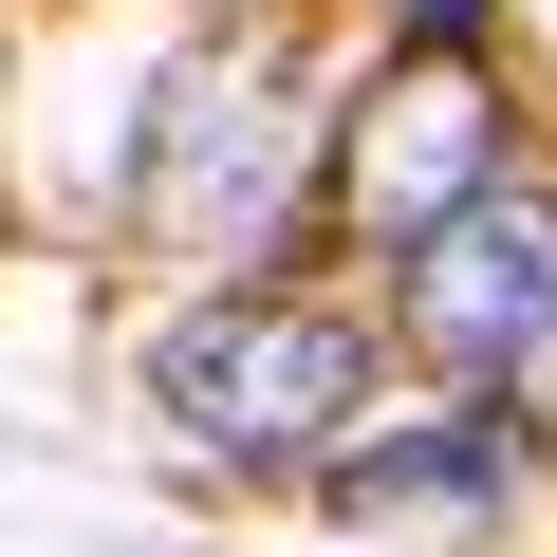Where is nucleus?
<instances>
[{
  "instance_id": "1",
  "label": "nucleus",
  "mask_w": 557,
  "mask_h": 557,
  "mask_svg": "<svg viewBox=\"0 0 557 557\" xmlns=\"http://www.w3.org/2000/svg\"><path fill=\"white\" fill-rule=\"evenodd\" d=\"M149 391H168V428H186V446L298 465V446H335V428H354L372 335H354L335 298H186V317H168V354H149Z\"/></svg>"
},
{
  "instance_id": "5",
  "label": "nucleus",
  "mask_w": 557,
  "mask_h": 557,
  "mask_svg": "<svg viewBox=\"0 0 557 557\" xmlns=\"http://www.w3.org/2000/svg\"><path fill=\"white\" fill-rule=\"evenodd\" d=\"M502 483H520V428H502V409H446V428H409V446L335 465V502H354V520H483Z\"/></svg>"
},
{
  "instance_id": "4",
  "label": "nucleus",
  "mask_w": 557,
  "mask_h": 557,
  "mask_svg": "<svg viewBox=\"0 0 557 557\" xmlns=\"http://www.w3.org/2000/svg\"><path fill=\"white\" fill-rule=\"evenodd\" d=\"M409 335L502 372V354H557V205L539 186H483L446 242H409Z\"/></svg>"
},
{
  "instance_id": "2",
  "label": "nucleus",
  "mask_w": 557,
  "mask_h": 557,
  "mask_svg": "<svg viewBox=\"0 0 557 557\" xmlns=\"http://www.w3.org/2000/svg\"><path fill=\"white\" fill-rule=\"evenodd\" d=\"M483 186H502V94H483V57H465V38H409V57L354 94V131H335V205H354L372 242H446Z\"/></svg>"
},
{
  "instance_id": "3",
  "label": "nucleus",
  "mask_w": 557,
  "mask_h": 557,
  "mask_svg": "<svg viewBox=\"0 0 557 557\" xmlns=\"http://www.w3.org/2000/svg\"><path fill=\"white\" fill-rule=\"evenodd\" d=\"M149 131H168V168H149L131 205L186 223V242H260L278 205H298V149H317V112L278 94V57H186V75L149 94Z\"/></svg>"
}]
</instances>
